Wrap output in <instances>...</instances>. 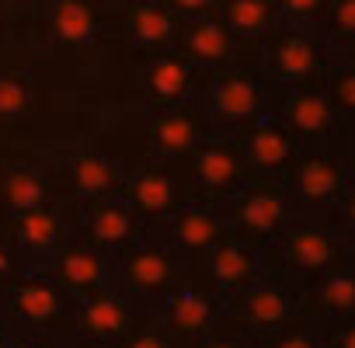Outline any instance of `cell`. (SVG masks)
I'll list each match as a JSON object with an SVG mask.
<instances>
[{
  "label": "cell",
  "instance_id": "cell-1",
  "mask_svg": "<svg viewBox=\"0 0 355 348\" xmlns=\"http://www.w3.org/2000/svg\"><path fill=\"white\" fill-rule=\"evenodd\" d=\"M279 98L282 94L265 80V73L258 67L248 70L244 63L209 73L199 91V105H202L213 132H223V136H234L244 125L272 115Z\"/></svg>",
  "mask_w": 355,
  "mask_h": 348
},
{
  "label": "cell",
  "instance_id": "cell-2",
  "mask_svg": "<svg viewBox=\"0 0 355 348\" xmlns=\"http://www.w3.org/2000/svg\"><path fill=\"white\" fill-rule=\"evenodd\" d=\"M265 254H275L282 272L313 282L317 275L345 265L348 254V223L331 216H293V223L265 247Z\"/></svg>",
  "mask_w": 355,
  "mask_h": 348
},
{
  "label": "cell",
  "instance_id": "cell-3",
  "mask_svg": "<svg viewBox=\"0 0 355 348\" xmlns=\"http://www.w3.org/2000/svg\"><path fill=\"white\" fill-rule=\"evenodd\" d=\"M282 185L296 216H331L348 209V167L334 146L300 150Z\"/></svg>",
  "mask_w": 355,
  "mask_h": 348
},
{
  "label": "cell",
  "instance_id": "cell-4",
  "mask_svg": "<svg viewBox=\"0 0 355 348\" xmlns=\"http://www.w3.org/2000/svg\"><path fill=\"white\" fill-rule=\"evenodd\" d=\"M327 63H331V53L324 49L317 28H306V25L279 21L272 35L258 46V70L279 94L289 87L320 84Z\"/></svg>",
  "mask_w": 355,
  "mask_h": 348
},
{
  "label": "cell",
  "instance_id": "cell-5",
  "mask_svg": "<svg viewBox=\"0 0 355 348\" xmlns=\"http://www.w3.org/2000/svg\"><path fill=\"white\" fill-rule=\"evenodd\" d=\"M182 182L189 199L209 202V206H227L248 182V167L241 160V150L234 136L213 132L206 136L185 160H182Z\"/></svg>",
  "mask_w": 355,
  "mask_h": 348
},
{
  "label": "cell",
  "instance_id": "cell-6",
  "mask_svg": "<svg viewBox=\"0 0 355 348\" xmlns=\"http://www.w3.org/2000/svg\"><path fill=\"white\" fill-rule=\"evenodd\" d=\"M227 227L234 237L254 244V247H268L296 216L286 185L272 182V178H248L244 189L223 206Z\"/></svg>",
  "mask_w": 355,
  "mask_h": 348
},
{
  "label": "cell",
  "instance_id": "cell-7",
  "mask_svg": "<svg viewBox=\"0 0 355 348\" xmlns=\"http://www.w3.org/2000/svg\"><path fill=\"white\" fill-rule=\"evenodd\" d=\"M185 275V265L178 261L157 234L139 237L129 251L112 258V286L122 289L132 303H160Z\"/></svg>",
  "mask_w": 355,
  "mask_h": 348
},
{
  "label": "cell",
  "instance_id": "cell-8",
  "mask_svg": "<svg viewBox=\"0 0 355 348\" xmlns=\"http://www.w3.org/2000/svg\"><path fill=\"white\" fill-rule=\"evenodd\" d=\"M157 241L182 261L185 268H192L213 244H220L230 227H227V216H223V206H209V202H199V199H185L178 206L157 230Z\"/></svg>",
  "mask_w": 355,
  "mask_h": 348
},
{
  "label": "cell",
  "instance_id": "cell-9",
  "mask_svg": "<svg viewBox=\"0 0 355 348\" xmlns=\"http://www.w3.org/2000/svg\"><path fill=\"white\" fill-rule=\"evenodd\" d=\"M119 199L132 209V216L146 227V230H157L178 206L189 199L185 192V182H182V171L178 164H146L132 174H122V189H119Z\"/></svg>",
  "mask_w": 355,
  "mask_h": 348
},
{
  "label": "cell",
  "instance_id": "cell-10",
  "mask_svg": "<svg viewBox=\"0 0 355 348\" xmlns=\"http://www.w3.org/2000/svg\"><path fill=\"white\" fill-rule=\"evenodd\" d=\"M275 119L286 125V132L303 146H334L338 132H341V119L331 108L327 94L320 84H303V87H289L282 91L279 105H275Z\"/></svg>",
  "mask_w": 355,
  "mask_h": 348
},
{
  "label": "cell",
  "instance_id": "cell-11",
  "mask_svg": "<svg viewBox=\"0 0 355 348\" xmlns=\"http://www.w3.org/2000/svg\"><path fill=\"white\" fill-rule=\"evenodd\" d=\"M234 143L241 150V160L248 167V178H272V182H282L293 160L300 157V143L286 132V125L272 115L244 125L241 132H234Z\"/></svg>",
  "mask_w": 355,
  "mask_h": 348
},
{
  "label": "cell",
  "instance_id": "cell-12",
  "mask_svg": "<svg viewBox=\"0 0 355 348\" xmlns=\"http://www.w3.org/2000/svg\"><path fill=\"white\" fill-rule=\"evenodd\" d=\"M146 136H150L157 160L182 164L206 136H213V125H209L202 105L189 101V105H171V108H150Z\"/></svg>",
  "mask_w": 355,
  "mask_h": 348
},
{
  "label": "cell",
  "instance_id": "cell-13",
  "mask_svg": "<svg viewBox=\"0 0 355 348\" xmlns=\"http://www.w3.org/2000/svg\"><path fill=\"white\" fill-rule=\"evenodd\" d=\"M206 77L209 73L196 70L178 49H164V53H150L143 60L139 87H143L150 108H171V105L199 101V91H202Z\"/></svg>",
  "mask_w": 355,
  "mask_h": 348
},
{
  "label": "cell",
  "instance_id": "cell-14",
  "mask_svg": "<svg viewBox=\"0 0 355 348\" xmlns=\"http://www.w3.org/2000/svg\"><path fill=\"white\" fill-rule=\"evenodd\" d=\"M192 268H199L206 275L209 289H216L223 299H230V296H237L241 289H248L251 282H258L265 275V254H261V247L227 234Z\"/></svg>",
  "mask_w": 355,
  "mask_h": 348
},
{
  "label": "cell",
  "instance_id": "cell-15",
  "mask_svg": "<svg viewBox=\"0 0 355 348\" xmlns=\"http://www.w3.org/2000/svg\"><path fill=\"white\" fill-rule=\"evenodd\" d=\"M80 209V237L84 244H91L94 251L119 258L122 251H129L139 237H146L150 230L132 216V209L112 195V199H98V202H84Z\"/></svg>",
  "mask_w": 355,
  "mask_h": 348
},
{
  "label": "cell",
  "instance_id": "cell-16",
  "mask_svg": "<svg viewBox=\"0 0 355 348\" xmlns=\"http://www.w3.org/2000/svg\"><path fill=\"white\" fill-rule=\"evenodd\" d=\"M174 49L202 73H216V70L244 63V46L230 35V28L220 21V15L182 21V32H178Z\"/></svg>",
  "mask_w": 355,
  "mask_h": 348
},
{
  "label": "cell",
  "instance_id": "cell-17",
  "mask_svg": "<svg viewBox=\"0 0 355 348\" xmlns=\"http://www.w3.org/2000/svg\"><path fill=\"white\" fill-rule=\"evenodd\" d=\"M8 317L25 324V327H46L60 320L70 306V296L56 286V279L46 268H25L15 286L4 293Z\"/></svg>",
  "mask_w": 355,
  "mask_h": 348
},
{
  "label": "cell",
  "instance_id": "cell-18",
  "mask_svg": "<svg viewBox=\"0 0 355 348\" xmlns=\"http://www.w3.org/2000/svg\"><path fill=\"white\" fill-rule=\"evenodd\" d=\"M4 237L11 241V247L21 254V261L28 268H46L53 261V254L70 241L67 223L56 206H39V209L11 216Z\"/></svg>",
  "mask_w": 355,
  "mask_h": 348
},
{
  "label": "cell",
  "instance_id": "cell-19",
  "mask_svg": "<svg viewBox=\"0 0 355 348\" xmlns=\"http://www.w3.org/2000/svg\"><path fill=\"white\" fill-rule=\"evenodd\" d=\"M160 313H164V327L171 334H182V338H202L216 327L220 320V310H223V296L209 286H192L185 282H178L160 303Z\"/></svg>",
  "mask_w": 355,
  "mask_h": 348
},
{
  "label": "cell",
  "instance_id": "cell-20",
  "mask_svg": "<svg viewBox=\"0 0 355 348\" xmlns=\"http://www.w3.org/2000/svg\"><path fill=\"white\" fill-rule=\"evenodd\" d=\"M46 272L70 296V303L80 299V296H87V293H98V289L112 286V258L101 254V251H94L84 241H73V237L53 254V261L46 265Z\"/></svg>",
  "mask_w": 355,
  "mask_h": 348
},
{
  "label": "cell",
  "instance_id": "cell-21",
  "mask_svg": "<svg viewBox=\"0 0 355 348\" xmlns=\"http://www.w3.org/2000/svg\"><path fill=\"white\" fill-rule=\"evenodd\" d=\"M42 25L49 39L63 49H84L94 46L105 32V8L94 0H46L42 4Z\"/></svg>",
  "mask_w": 355,
  "mask_h": 348
},
{
  "label": "cell",
  "instance_id": "cell-22",
  "mask_svg": "<svg viewBox=\"0 0 355 348\" xmlns=\"http://www.w3.org/2000/svg\"><path fill=\"white\" fill-rule=\"evenodd\" d=\"M73 313H77L80 331L91 341H101V345L105 341H122L132 331V299L115 286H105L98 293H87V296L73 299Z\"/></svg>",
  "mask_w": 355,
  "mask_h": 348
},
{
  "label": "cell",
  "instance_id": "cell-23",
  "mask_svg": "<svg viewBox=\"0 0 355 348\" xmlns=\"http://www.w3.org/2000/svg\"><path fill=\"white\" fill-rule=\"evenodd\" d=\"M119 18L125 25V39L143 56L174 49L178 32H182V21H178L160 0H129V4L119 11Z\"/></svg>",
  "mask_w": 355,
  "mask_h": 348
},
{
  "label": "cell",
  "instance_id": "cell-24",
  "mask_svg": "<svg viewBox=\"0 0 355 348\" xmlns=\"http://www.w3.org/2000/svg\"><path fill=\"white\" fill-rule=\"evenodd\" d=\"M67 182L77 195V206L84 202H98V199H112L122 189V171L108 153L98 150H77L67 157Z\"/></svg>",
  "mask_w": 355,
  "mask_h": 348
},
{
  "label": "cell",
  "instance_id": "cell-25",
  "mask_svg": "<svg viewBox=\"0 0 355 348\" xmlns=\"http://www.w3.org/2000/svg\"><path fill=\"white\" fill-rule=\"evenodd\" d=\"M230 299L237 303V313L258 331H279L293 317V293L282 282H268V275H261Z\"/></svg>",
  "mask_w": 355,
  "mask_h": 348
},
{
  "label": "cell",
  "instance_id": "cell-26",
  "mask_svg": "<svg viewBox=\"0 0 355 348\" xmlns=\"http://www.w3.org/2000/svg\"><path fill=\"white\" fill-rule=\"evenodd\" d=\"M39 206H56L46 174L28 164L0 167V216L11 220V216L39 209Z\"/></svg>",
  "mask_w": 355,
  "mask_h": 348
},
{
  "label": "cell",
  "instance_id": "cell-27",
  "mask_svg": "<svg viewBox=\"0 0 355 348\" xmlns=\"http://www.w3.org/2000/svg\"><path fill=\"white\" fill-rule=\"evenodd\" d=\"M216 15L230 28V35L244 49H254V53L272 35V28L279 25L275 0H220V11Z\"/></svg>",
  "mask_w": 355,
  "mask_h": 348
},
{
  "label": "cell",
  "instance_id": "cell-28",
  "mask_svg": "<svg viewBox=\"0 0 355 348\" xmlns=\"http://www.w3.org/2000/svg\"><path fill=\"white\" fill-rule=\"evenodd\" d=\"M317 35L331 56H355V0H327Z\"/></svg>",
  "mask_w": 355,
  "mask_h": 348
},
{
  "label": "cell",
  "instance_id": "cell-29",
  "mask_svg": "<svg viewBox=\"0 0 355 348\" xmlns=\"http://www.w3.org/2000/svg\"><path fill=\"white\" fill-rule=\"evenodd\" d=\"M310 293H313V299L320 303V310H324L327 317L348 320L352 310H355V282H352L348 265H338V268L317 275V279L310 282Z\"/></svg>",
  "mask_w": 355,
  "mask_h": 348
},
{
  "label": "cell",
  "instance_id": "cell-30",
  "mask_svg": "<svg viewBox=\"0 0 355 348\" xmlns=\"http://www.w3.org/2000/svg\"><path fill=\"white\" fill-rule=\"evenodd\" d=\"M35 91L21 70H0V122H18L32 112Z\"/></svg>",
  "mask_w": 355,
  "mask_h": 348
},
{
  "label": "cell",
  "instance_id": "cell-31",
  "mask_svg": "<svg viewBox=\"0 0 355 348\" xmlns=\"http://www.w3.org/2000/svg\"><path fill=\"white\" fill-rule=\"evenodd\" d=\"M275 11H279V21H286V25L317 28L327 11V0H275Z\"/></svg>",
  "mask_w": 355,
  "mask_h": 348
},
{
  "label": "cell",
  "instance_id": "cell-32",
  "mask_svg": "<svg viewBox=\"0 0 355 348\" xmlns=\"http://www.w3.org/2000/svg\"><path fill=\"white\" fill-rule=\"evenodd\" d=\"M25 268H28V265L21 261V254L11 247V241H8L4 234H0V296L15 286V279H18Z\"/></svg>",
  "mask_w": 355,
  "mask_h": 348
},
{
  "label": "cell",
  "instance_id": "cell-33",
  "mask_svg": "<svg viewBox=\"0 0 355 348\" xmlns=\"http://www.w3.org/2000/svg\"><path fill=\"white\" fill-rule=\"evenodd\" d=\"M160 4L178 18V21H192V18H206L220 11V0H160Z\"/></svg>",
  "mask_w": 355,
  "mask_h": 348
},
{
  "label": "cell",
  "instance_id": "cell-34",
  "mask_svg": "<svg viewBox=\"0 0 355 348\" xmlns=\"http://www.w3.org/2000/svg\"><path fill=\"white\" fill-rule=\"evenodd\" d=\"M122 348H171V341L157 331H136L122 338Z\"/></svg>",
  "mask_w": 355,
  "mask_h": 348
},
{
  "label": "cell",
  "instance_id": "cell-35",
  "mask_svg": "<svg viewBox=\"0 0 355 348\" xmlns=\"http://www.w3.org/2000/svg\"><path fill=\"white\" fill-rule=\"evenodd\" d=\"M46 0H0V18H21V15H35L42 11Z\"/></svg>",
  "mask_w": 355,
  "mask_h": 348
},
{
  "label": "cell",
  "instance_id": "cell-36",
  "mask_svg": "<svg viewBox=\"0 0 355 348\" xmlns=\"http://www.w3.org/2000/svg\"><path fill=\"white\" fill-rule=\"evenodd\" d=\"M272 348H317V341L310 334H303V331H286V334L275 338Z\"/></svg>",
  "mask_w": 355,
  "mask_h": 348
},
{
  "label": "cell",
  "instance_id": "cell-37",
  "mask_svg": "<svg viewBox=\"0 0 355 348\" xmlns=\"http://www.w3.org/2000/svg\"><path fill=\"white\" fill-rule=\"evenodd\" d=\"M94 4H101V8L108 11V15H119V11H122V8L129 4V0H94Z\"/></svg>",
  "mask_w": 355,
  "mask_h": 348
},
{
  "label": "cell",
  "instance_id": "cell-38",
  "mask_svg": "<svg viewBox=\"0 0 355 348\" xmlns=\"http://www.w3.org/2000/svg\"><path fill=\"white\" fill-rule=\"evenodd\" d=\"M202 348H241L237 341H230V338H213V341H206Z\"/></svg>",
  "mask_w": 355,
  "mask_h": 348
},
{
  "label": "cell",
  "instance_id": "cell-39",
  "mask_svg": "<svg viewBox=\"0 0 355 348\" xmlns=\"http://www.w3.org/2000/svg\"><path fill=\"white\" fill-rule=\"evenodd\" d=\"M0 348H8V331H4V320H0Z\"/></svg>",
  "mask_w": 355,
  "mask_h": 348
},
{
  "label": "cell",
  "instance_id": "cell-40",
  "mask_svg": "<svg viewBox=\"0 0 355 348\" xmlns=\"http://www.w3.org/2000/svg\"><path fill=\"white\" fill-rule=\"evenodd\" d=\"M8 348H39V345H32V341H15V345H8Z\"/></svg>",
  "mask_w": 355,
  "mask_h": 348
},
{
  "label": "cell",
  "instance_id": "cell-41",
  "mask_svg": "<svg viewBox=\"0 0 355 348\" xmlns=\"http://www.w3.org/2000/svg\"><path fill=\"white\" fill-rule=\"evenodd\" d=\"M91 348H108V345H101V341H94V345H91Z\"/></svg>",
  "mask_w": 355,
  "mask_h": 348
},
{
  "label": "cell",
  "instance_id": "cell-42",
  "mask_svg": "<svg viewBox=\"0 0 355 348\" xmlns=\"http://www.w3.org/2000/svg\"><path fill=\"white\" fill-rule=\"evenodd\" d=\"M0 234H4V216H0Z\"/></svg>",
  "mask_w": 355,
  "mask_h": 348
}]
</instances>
